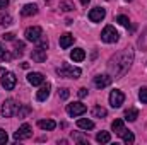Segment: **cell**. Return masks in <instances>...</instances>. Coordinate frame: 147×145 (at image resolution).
Wrapping results in <instances>:
<instances>
[{
	"label": "cell",
	"instance_id": "obj_1",
	"mask_svg": "<svg viewBox=\"0 0 147 145\" xmlns=\"http://www.w3.org/2000/svg\"><path fill=\"white\" fill-rule=\"evenodd\" d=\"M132 62H134V50L132 48H127L121 53H118L115 58H111L110 72L115 73V77H123L127 73V70L130 68Z\"/></svg>",
	"mask_w": 147,
	"mask_h": 145
},
{
	"label": "cell",
	"instance_id": "obj_2",
	"mask_svg": "<svg viewBox=\"0 0 147 145\" xmlns=\"http://www.w3.org/2000/svg\"><path fill=\"white\" fill-rule=\"evenodd\" d=\"M57 73H58V77H70V79H77V77H80V68L72 67V65H69V63H63L62 67H58V68H57Z\"/></svg>",
	"mask_w": 147,
	"mask_h": 145
},
{
	"label": "cell",
	"instance_id": "obj_3",
	"mask_svg": "<svg viewBox=\"0 0 147 145\" xmlns=\"http://www.w3.org/2000/svg\"><path fill=\"white\" fill-rule=\"evenodd\" d=\"M17 109H19V104L14 101V99H7L2 106V116L3 118H10L14 114H17Z\"/></svg>",
	"mask_w": 147,
	"mask_h": 145
},
{
	"label": "cell",
	"instance_id": "obj_4",
	"mask_svg": "<svg viewBox=\"0 0 147 145\" xmlns=\"http://www.w3.org/2000/svg\"><path fill=\"white\" fill-rule=\"evenodd\" d=\"M101 39L105 43H116L118 41V31L113 28V26H106L101 33Z\"/></svg>",
	"mask_w": 147,
	"mask_h": 145
},
{
	"label": "cell",
	"instance_id": "obj_5",
	"mask_svg": "<svg viewBox=\"0 0 147 145\" xmlns=\"http://www.w3.org/2000/svg\"><path fill=\"white\" fill-rule=\"evenodd\" d=\"M123 103H125V94L121 91H118V89L111 91V94H110V104L111 106L113 108H121Z\"/></svg>",
	"mask_w": 147,
	"mask_h": 145
},
{
	"label": "cell",
	"instance_id": "obj_6",
	"mask_svg": "<svg viewBox=\"0 0 147 145\" xmlns=\"http://www.w3.org/2000/svg\"><path fill=\"white\" fill-rule=\"evenodd\" d=\"M24 36H26V39H28V41H34V43H38V41L43 38V29H41V28H38V26L28 28Z\"/></svg>",
	"mask_w": 147,
	"mask_h": 145
},
{
	"label": "cell",
	"instance_id": "obj_7",
	"mask_svg": "<svg viewBox=\"0 0 147 145\" xmlns=\"http://www.w3.org/2000/svg\"><path fill=\"white\" fill-rule=\"evenodd\" d=\"M16 84H17V79L12 72H5L2 75V85L5 87V91H12L16 87Z\"/></svg>",
	"mask_w": 147,
	"mask_h": 145
},
{
	"label": "cell",
	"instance_id": "obj_8",
	"mask_svg": "<svg viewBox=\"0 0 147 145\" xmlns=\"http://www.w3.org/2000/svg\"><path fill=\"white\" fill-rule=\"evenodd\" d=\"M31 135H33L31 126H29L28 123H24V125H21V126H19V130L14 133V138H16V140H26V138H29Z\"/></svg>",
	"mask_w": 147,
	"mask_h": 145
},
{
	"label": "cell",
	"instance_id": "obj_9",
	"mask_svg": "<svg viewBox=\"0 0 147 145\" xmlns=\"http://www.w3.org/2000/svg\"><path fill=\"white\" fill-rule=\"evenodd\" d=\"M87 111V108L82 104V103H72V104H67V113L70 116H80Z\"/></svg>",
	"mask_w": 147,
	"mask_h": 145
},
{
	"label": "cell",
	"instance_id": "obj_10",
	"mask_svg": "<svg viewBox=\"0 0 147 145\" xmlns=\"http://www.w3.org/2000/svg\"><path fill=\"white\" fill-rule=\"evenodd\" d=\"M111 84V75L108 73H105V75H96L94 77V85L98 87V89H105V87H108Z\"/></svg>",
	"mask_w": 147,
	"mask_h": 145
},
{
	"label": "cell",
	"instance_id": "obj_11",
	"mask_svg": "<svg viewBox=\"0 0 147 145\" xmlns=\"http://www.w3.org/2000/svg\"><path fill=\"white\" fill-rule=\"evenodd\" d=\"M105 15H106V10L101 9V7H94V9L89 12V19H91L92 22H101V21L105 19Z\"/></svg>",
	"mask_w": 147,
	"mask_h": 145
},
{
	"label": "cell",
	"instance_id": "obj_12",
	"mask_svg": "<svg viewBox=\"0 0 147 145\" xmlns=\"http://www.w3.org/2000/svg\"><path fill=\"white\" fill-rule=\"evenodd\" d=\"M50 91H51V85L46 82H43L41 84V87H39V91H38V94H36V99L38 101H46L48 99V96H50Z\"/></svg>",
	"mask_w": 147,
	"mask_h": 145
},
{
	"label": "cell",
	"instance_id": "obj_13",
	"mask_svg": "<svg viewBox=\"0 0 147 145\" xmlns=\"http://www.w3.org/2000/svg\"><path fill=\"white\" fill-rule=\"evenodd\" d=\"M31 58H33L34 62H38V63H43V62L46 60V50H43V48H39V46H38L36 50H33Z\"/></svg>",
	"mask_w": 147,
	"mask_h": 145
},
{
	"label": "cell",
	"instance_id": "obj_14",
	"mask_svg": "<svg viewBox=\"0 0 147 145\" xmlns=\"http://www.w3.org/2000/svg\"><path fill=\"white\" fill-rule=\"evenodd\" d=\"M28 82L33 84V85H41L45 82V77H43V73H39V72H33L28 75Z\"/></svg>",
	"mask_w": 147,
	"mask_h": 145
},
{
	"label": "cell",
	"instance_id": "obj_15",
	"mask_svg": "<svg viewBox=\"0 0 147 145\" xmlns=\"http://www.w3.org/2000/svg\"><path fill=\"white\" fill-rule=\"evenodd\" d=\"M111 128H113V132H115L118 137H123V133L127 132V130H125V125H123L121 119H115L113 125H111Z\"/></svg>",
	"mask_w": 147,
	"mask_h": 145
},
{
	"label": "cell",
	"instance_id": "obj_16",
	"mask_svg": "<svg viewBox=\"0 0 147 145\" xmlns=\"http://www.w3.org/2000/svg\"><path fill=\"white\" fill-rule=\"evenodd\" d=\"M72 44H74V36H72V34H69V33H67V34H62V36H60V46H62L63 50L70 48Z\"/></svg>",
	"mask_w": 147,
	"mask_h": 145
},
{
	"label": "cell",
	"instance_id": "obj_17",
	"mask_svg": "<svg viewBox=\"0 0 147 145\" xmlns=\"http://www.w3.org/2000/svg\"><path fill=\"white\" fill-rule=\"evenodd\" d=\"M21 14L24 15V17H29V15H34L38 14V7L34 3H28V5H24L22 7V10H21Z\"/></svg>",
	"mask_w": 147,
	"mask_h": 145
},
{
	"label": "cell",
	"instance_id": "obj_18",
	"mask_svg": "<svg viewBox=\"0 0 147 145\" xmlns=\"http://www.w3.org/2000/svg\"><path fill=\"white\" fill-rule=\"evenodd\" d=\"M38 126H39L41 130H55L57 123H55L53 119H39V121H38Z\"/></svg>",
	"mask_w": 147,
	"mask_h": 145
},
{
	"label": "cell",
	"instance_id": "obj_19",
	"mask_svg": "<svg viewBox=\"0 0 147 145\" xmlns=\"http://www.w3.org/2000/svg\"><path fill=\"white\" fill-rule=\"evenodd\" d=\"M70 58H72L74 62H82L86 58V53H84L82 48H75V50L70 51Z\"/></svg>",
	"mask_w": 147,
	"mask_h": 145
},
{
	"label": "cell",
	"instance_id": "obj_20",
	"mask_svg": "<svg viewBox=\"0 0 147 145\" xmlns=\"http://www.w3.org/2000/svg\"><path fill=\"white\" fill-rule=\"evenodd\" d=\"M77 126H79V128H82V130H92V128H94V123H92L91 119L80 118V119L77 121Z\"/></svg>",
	"mask_w": 147,
	"mask_h": 145
},
{
	"label": "cell",
	"instance_id": "obj_21",
	"mask_svg": "<svg viewBox=\"0 0 147 145\" xmlns=\"http://www.w3.org/2000/svg\"><path fill=\"white\" fill-rule=\"evenodd\" d=\"M137 116H139V111L135 108H130V109L125 111V119H127V121H135Z\"/></svg>",
	"mask_w": 147,
	"mask_h": 145
},
{
	"label": "cell",
	"instance_id": "obj_22",
	"mask_svg": "<svg viewBox=\"0 0 147 145\" xmlns=\"http://www.w3.org/2000/svg\"><path fill=\"white\" fill-rule=\"evenodd\" d=\"M96 140L99 142V144H108L111 140V135L108 133V132H99L98 135H96Z\"/></svg>",
	"mask_w": 147,
	"mask_h": 145
},
{
	"label": "cell",
	"instance_id": "obj_23",
	"mask_svg": "<svg viewBox=\"0 0 147 145\" xmlns=\"http://www.w3.org/2000/svg\"><path fill=\"white\" fill-rule=\"evenodd\" d=\"M92 116L94 118H103V116H106V109L101 108V106H96V108H92Z\"/></svg>",
	"mask_w": 147,
	"mask_h": 145
},
{
	"label": "cell",
	"instance_id": "obj_24",
	"mask_svg": "<svg viewBox=\"0 0 147 145\" xmlns=\"http://www.w3.org/2000/svg\"><path fill=\"white\" fill-rule=\"evenodd\" d=\"M123 142H125L127 145L134 144V142H135V137H134V133H132V132H125V133H123Z\"/></svg>",
	"mask_w": 147,
	"mask_h": 145
},
{
	"label": "cell",
	"instance_id": "obj_25",
	"mask_svg": "<svg viewBox=\"0 0 147 145\" xmlns=\"http://www.w3.org/2000/svg\"><path fill=\"white\" fill-rule=\"evenodd\" d=\"M139 99L142 101V104H147V87H142L139 91Z\"/></svg>",
	"mask_w": 147,
	"mask_h": 145
},
{
	"label": "cell",
	"instance_id": "obj_26",
	"mask_svg": "<svg viewBox=\"0 0 147 145\" xmlns=\"http://www.w3.org/2000/svg\"><path fill=\"white\" fill-rule=\"evenodd\" d=\"M0 24L2 26H10L12 24V17L10 15H2L0 17Z\"/></svg>",
	"mask_w": 147,
	"mask_h": 145
},
{
	"label": "cell",
	"instance_id": "obj_27",
	"mask_svg": "<svg viewBox=\"0 0 147 145\" xmlns=\"http://www.w3.org/2000/svg\"><path fill=\"white\" fill-rule=\"evenodd\" d=\"M116 22H118V24H121V26H128V22H130V21H128V17H127V15H118V17H116Z\"/></svg>",
	"mask_w": 147,
	"mask_h": 145
},
{
	"label": "cell",
	"instance_id": "obj_28",
	"mask_svg": "<svg viewBox=\"0 0 147 145\" xmlns=\"http://www.w3.org/2000/svg\"><path fill=\"white\" fill-rule=\"evenodd\" d=\"M29 111H31V109L28 108V106H22V108L17 109V114H19V118H24V116H26V114H28Z\"/></svg>",
	"mask_w": 147,
	"mask_h": 145
},
{
	"label": "cell",
	"instance_id": "obj_29",
	"mask_svg": "<svg viewBox=\"0 0 147 145\" xmlns=\"http://www.w3.org/2000/svg\"><path fill=\"white\" fill-rule=\"evenodd\" d=\"M0 60H10V53L5 51V50L2 48V44H0Z\"/></svg>",
	"mask_w": 147,
	"mask_h": 145
},
{
	"label": "cell",
	"instance_id": "obj_30",
	"mask_svg": "<svg viewBox=\"0 0 147 145\" xmlns=\"http://www.w3.org/2000/svg\"><path fill=\"white\" fill-rule=\"evenodd\" d=\"M58 96H60L62 99H67V97H69V89H60V91H58Z\"/></svg>",
	"mask_w": 147,
	"mask_h": 145
},
{
	"label": "cell",
	"instance_id": "obj_31",
	"mask_svg": "<svg viewBox=\"0 0 147 145\" xmlns=\"http://www.w3.org/2000/svg\"><path fill=\"white\" fill-rule=\"evenodd\" d=\"M7 144V133L3 132V130H0V145Z\"/></svg>",
	"mask_w": 147,
	"mask_h": 145
},
{
	"label": "cell",
	"instance_id": "obj_32",
	"mask_svg": "<svg viewBox=\"0 0 147 145\" xmlns=\"http://www.w3.org/2000/svg\"><path fill=\"white\" fill-rule=\"evenodd\" d=\"M16 50H17V55H22V50H24V43H16Z\"/></svg>",
	"mask_w": 147,
	"mask_h": 145
},
{
	"label": "cell",
	"instance_id": "obj_33",
	"mask_svg": "<svg viewBox=\"0 0 147 145\" xmlns=\"http://www.w3.org/2000/svg\"><path fill=\"white\" fill-rule=\"evenodd\" d=\"M86 96H87V89H86V87L79 89V97H86Z\"/></svg>",
	"mask_w": 147,
	"mask_h": 145
},
{
	"label": "cell",
	"instance_id": "obj_34",
	"mask_svg": "<svg viewBox=\"0 0 147 145\" xmlns=\"http://www.w3.org/2000/svg\"><path fill=\"white\" fill-rule=\"evenodd\" d=\"M2 38H3V39H7V41H12V39H14V34H12V33H5Z\"/></svg>",
	"mask_w": 147,
	"mask_h": 145
},
{
	"label": "cell",
	"instance_id": "obj_35",
	"mask_svg": "<svg viewBox=\"0 0 147 145\" xmlns=\"http://www.w3.org/2000/svg\"><path fill=\"white\" fill-rule=\"evenodd\" d=\"M9 5V0H0V9H5Z\"/></svg>",
	"mask_w": 147,
	"mask_h": 145
},
{
	"label": "cell",
	"instance_id": "obj_36",
	"mask_svg": "<svg viewBox=\"0 0 147 145\" xmlns=\"http://www.w3.org/2000/svg\"><path fill=\"white\" fill-rule=\"evenodd\" d=\"M62 7H63V10H72V7L69 3H62Z\"/></svg>",
	"mask_w": 147,
	"mask_h": 145
},
{
	"label": "cell",
	"instance_id": "obj_37",
	"mask_svg": "<svg viewBox=\"0 0 147 145\" xmlns=\"http://www.w3.org/2000/svg\"><path fill=\"white\" fill-rule=\"evenodd\" d=\"M80 2H82L84 5H87V3H89V0H80Z\"/></svg>",
	"mask_w": 147,
	"mask_h": 145
},
{
	"label": "cell",
	"instance_id": "obj_38",
	"mask_svg": "<svg viewBox=\"0 0 147 145\" xmlns=\"http://www.w3.org/2000/svg\"><path fill=\"white\" fill-rule=\"evenodd\" d=\"M125 2H132V0H125Z\"/></svg>",
	"mask_w": 147,
	"mask_h": 145
}]
</instances>
